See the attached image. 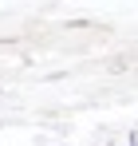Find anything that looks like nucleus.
<instances>
[{
	"label": "nucleus",
	"mask_w": 138,
	"mask_h": 146,
	"mask_svg": "<svg viewBox=\"0 0 138 146\" xmlns=\"http://www.w3.org/2000/svg\"><path fill=\"white\" fill-rule=\"evenodd\" d=\"M130 67V59L126 55H118V59H107V71H126Z\"/></svg>",
	"instance_id": "obj_1"
},
{
	"label": "nucleus",
	"mask_w": 138,
	"mask_h": 146,
	"mask_svg": "<svg viewBox=\"0 0 138 146\" xmlns=\"http://www.w3.org/2000/svg\"><path fill=\"white\" fill-rule=\"evenodd\" d=\"M130 146H138V138H130Z\"/></svg>",
	"instance_id": "obj_2"
},
{
	"label": "nucleus",
	"mask_w": 138,
	"mask_h": 146,
	"mask_svg": "<svg viewBox=\"0 0 138 146\" xmlns=\"http://www.w3.org/2000/svg\"><path fill=\"white\" fill-rule=\"evenodd\" d=\"M0 95H4V87H0Z\"/></svg>",
	"instance_id": "obj_3"
}]
</instances>
